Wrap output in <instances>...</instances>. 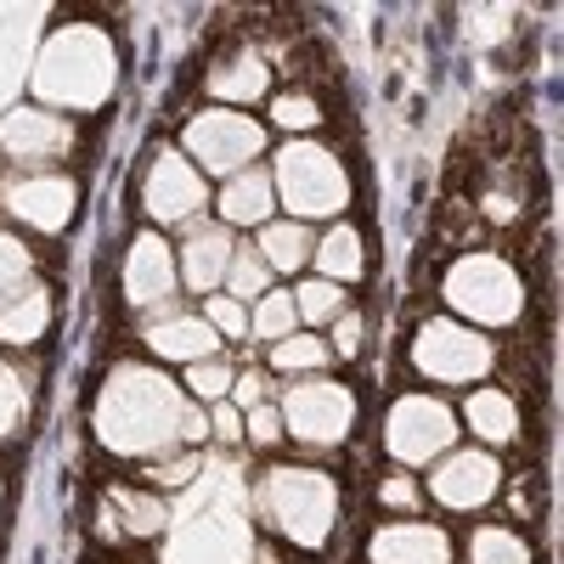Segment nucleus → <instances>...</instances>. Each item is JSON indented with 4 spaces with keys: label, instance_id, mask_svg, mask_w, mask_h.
Returning a JSON list of instances; mask_svg holds the SVG:
<instances>
[{
    "label": "nucleus",
    "instance_id": "nucleus-1",
    "mask_svg": "<svg viewBox=\"0 0 564 564\" xmlns=\"http://www.w3.org/2000/svg\"><path fill=\"white\" fill-rule=\"evenodd\" d=\"M181 417H186V390L164 379L159 367H113L108 384L97 390V441L113 457L159 463L181 446Z\"/></svg>",
    "mask_w": 564,
    "mask_h": 564
},
{
    "label": "nucleus",
    "instance_id": "nucleus-2",
    "mask_svg": "<svg viewBox=\"0 0 564 564\" xmlns=\"http://www.w3.org/2000/svg\"><path fill=\"white\" fill-rule=\"evenodd\" d=\"M254 502L265 513V525L294 542V547H327L334 536V520H339V486L322 475V468H305V463H276L260 475L254 486Z\"/></svg>",
    "mask_w": 564,
    "mask_h": 564
},
{
    "label": "nucleus",
    "instance_id": "nucleus-3",
    "mask_svg": "<svg viewBox=\"0 0 564 564\" xmlns=\"http://www.w3.org/2000/svg\"><path fill=\"white\" fill-rule=\"evenodd\" d=\"M34 97L57 108H102L113 97V45L102 29H57L34 63Z\"/></svg>",
    "mask_w": 564,
    "mask_h": 564
},
{
    "label": "nucleus",
    "instance_id": "nucleus-4",
    "mask_svg": "<svg viewBox=\"0 0 564 564\" xmlns=\"http://www.w3.org/2000/svg\"><path fill=\"white\" fill-rule=\"evenodd\" d=\"M271 193L289 204V215L300 226H311V220H327V215H345L350 175L327 148H316V141H289V148L276 153Z\"/></svg>",
    "mask_w": 564,
    "mask_h": 564
},
{
    "label": "nucleus",
    "instance_id": "nucleus-5",
    "mask_svg": "<svg viewBox=\"0 0 564 564\" xmlns=\"http://www.w3.org/2000/svg\"><path fill=\"white\" fill-rule=\"evenodd\" d=\"M446 305L463 316V327L468 322L508 327V322H520L525 289H520V276H513L508 260H497V254H463L446 271Z\"/></svg>",
    "mask_w": 564,
    "mask_h": 564
},
{
    "label": "nucleus",
    "instance_id": "nucleus-6",
    "mask_svg": "<svg viewBox=\"0 0 564 564\" xmlns=\"http://www.w3.org/2000/svg\"><path fill=\"white\" fill-rule=\"evenodd\" d=\"M276 412H282V435L311 446V452H334L350 441L356 430V395L334 379H300L289 390H276Z\"/></svg>",
    "mask_w": 564,
    "mask_h": 564
},
{
    "label": "nucleus",
    "instance_id": "nucleus-7",
    "mask_svg": "<svg viewBox=\"0 0 564 564\" xmlns=\"http://www.w3.org/2000/svg\"><path fill=\"white\" fill-rule=\"evenodd\" d=\"M265 153V124L238 113V108H209L198 113L193 124H186V164H193L198 175H220L231 181L238 170H254V159Z\"/></svg>",
    "mask_w": 564,
    "mask_h": 564
},
{
    "label": "nucleus",
    "instance_id": "nucleus-8",
    "mask_svg": "<svg viewBox=\"0 0 564 564\" xmlns=\"http://www.w3.org/2000/svg\"><path fill=\"white\" fill-rule=\"evenodd\" d=\"M457 412L441 395H395L384 412V452L401 468H430L457 446Z\"/></svg>",
    "mask_w": 564,
    "mask_h": 564
},
{
    "label": "nucleus",
    "instance_id": "nucleus-9",
    "mask_svg": "<svg viewBox=\"0 0 564 564\" xmlns=\"http://www.w3.org/2000/svg\"><path fill=\"white\" fill-rule=\"evenodd\" d=\"M491 361H497L491 339L480 334V327H463L452 316L423 322L417 339H412V367L430 384H480L491 372Z\"/></svg>",
    "mask_w": 564,
    "mask_h": 564
},
{
    "label": "nucleus",
    "instance_id": "nucleus-10",
    "mask_svg": "<svg viewBox=\"0 0 564 564\" xmlns=\"http://www.w3.org/2000/svg\"><path fill=\"white\" fill-rule=\"evenodd\" d=\"M502 491V463L486 446H452L446 457L430 463V497L446 513H475Z\"/></svg>",
    "mask_w": 564,
    "mask_h": 564
},
{
    "label": "nucleus",
    "instance_id": "nucleus-11",
    "mask_svg": "<svg viewBox=\"0 0 564 564\" xmlns=\"http://www.w3.org/2000/svg\"><path fill=\"white\" fill-rule=\"evenodd\" d=\"M141 204H148V215L159 226H193L204 209H209V181L186 164L181 153H159L148 181H141Z\"/></svg>",
    "mask_w": 564,
    "mask_h": 564
},
{
    "label": "nucleus",
    "instance_id": "nucleus-12",
    "mask_svg": "<svg viewBox=\"0 0 564 564\" xmlns=\"http://www.w3.org/2000/svg\"><path fill=\"white\" fill-rule=\"evenodd\" d=\"M7 215H18L23 226L34 231H63L74 220V204H79V186L68 175H52V170H34V175H18L7 181V193H0Z\"/></svg>",
    "mask_w": 564,
    "mask_h": 564
},
{
    "label": "nucleus",
    "instance_id": "nucleus-13",
    "mask_svg": "<svg viewBox=\"0 0 564 564\" xmlns=\"http://www.w3.org/2000/svg\"><path fill=\"white\" fill-rule=\"evenodd\" d=\"M0 153L18 164H52L74 153V124L45 108H12L0 119Z\"/></svg>",
    "mask_w": 564,
    "mask_h": 564
},
{
    "label": "nucleus",
    "instance_id": "nucleus-14",
    "mask_svg": "<svg viewBox=\"0 0 564 564\" xmlns=\"http://www.w3.org/2000/svg\"><path fill=\"white\" fill-rule=\"evenodd\" d=\"M175 249L159 238V231H141L124 254V300L135 311H153L164 300H175Z\"/></svg>",
    "mask_w": 564,
    "mask_h": 564
},
{
    "label": "nucleus",
    "instance_id": "nucleus-15",
    "mask_svg": "<svg viewBox=\"0 0 564 564\" xmlns=\"http://www.w3.org/2000/svg\"><path fill=\"white\" fill-rule=\"evenodd\" d=\"M231 254H238V243H231V231L220 220H193V231H186V243L175 254V276L209 300V294H220Z\"/></svg>",
    "mask_w": 564,
    "mask_h": 564
},
{
    "label": "nucleus",
    "instance_id": "nucleus-16",
    "mask_svg": "<svg viewBox=\"0 0 564 564\" xmlns=\"http://www.w3.org/2000/svg\"><path fill=\"white\" fill-rule=\"evenodd\" d=\"M372 564H452V536L430 520H384L367 542Z\"/></svg>",
    "mask_w": 564,
    "mask_h": 564
},
{
    "label": "nucleus",
    "instance_id": "nucleus-17",
    "mask_svg": "<svg viewBox=\"0 0 564 564\" xmlns=\"http://www.w3.org/2000/svg\"><path fill=\"white\" fill-rule=\"evenodd\" d=\"M148 350H153L159 361H181V367H193V361L220 356V339H215V327H209L204 316L170 311V316L148 322Z\"/></svg>",
    "mask_w": 564,
    "mask_h": 564
},
{
    "label": "nucleus",
    "instance_id": "nucleus-18",
    "mask_svg": "<svg viewBox=\"0 0 564 564\" xmlns=\"http://www.w3.org/2000/svg\"><path fill=\"white\" fill-rule=\"evenodd\" d=\"M271 170H238L226 186H220V226H265L271 220Z\"/></svg>",
    "mask_w": 564,
    "mask_h": 564
},
{
    "label": "nucleus",
    "instance_id": "nucleus-19",
    "mask_svg": "<svg viewBox=\"0 0 564 564\" xmlns=\"http://www.w3.org/2000/svg\"><path fill=\"white\" fill-rule=\"evenodd\" d=\"M457 423H468L475 441H486V452H497V446H508L513 435H520V412H513V401L502 390H491V384H480L475 395L463 401V417Z\"/></svg>",
    "mask_w": 564,
    "mask_h": 564
},
{
    "label": "nucleus",
    "instance_id": "nucleus-20",
    "mask_svg": "<svg viewBox=\"0 0 564 564\" xmlns=\"http://www.w3.org/2000/svg\"><path fill=\"white\" fill-rule=\"evenodd\" d=\"M311 260H316V276L322 282H361V271H367V249H361V238H356V226H327L322 238H316V249H311Z\"/></svg>",
    "mask_w": 564,
    "mask_h": 564
},
{
    "label": "nucleus",
    "instance_id": "nucleus-21",
    "mask_svg": "<svg viewBox=\"0 0 564 564\" xmlns=\"http://www.w3.org/2000/svg\"><path fill=\"white\" fill-rule=\"evenodd\" d=\"M45 327H52V294L40 282H29L23 294L0 305V345H34Z\"/></svg>",
    "mask_w": 564,
    "mask_h": 564
},
{
    "label": "nucleus",
    "instance_id": "nucleus-22",
    "mask_svg": "<svg viewBox=\"0 0 564 564\" xmlns=\"http://www.w3.org/2000/svg\"><path fill=\"white\" fill-rule=\"evenodd\" d=\"M311 249H316V231L300 226V220H265L260 226V243H254V254L271 271H305Z\"/></svg>",
    "mask_w": 564,
    "mask_h": 564
},
{
    "label": "nucleus",
    "instance_id": "nucleus-23",
    "mask_svg": "<svg viewBox=\"0 0 564 564\" xmlns=\"http://www.w3.org/2000/svg\"><path fill=\"white\" fill-rule=\"evenodd\" d=\"M265 57L260 52H238V57H226L215 74H209V90L226 102H260L265 97Z\"/></svg>",
    "mask_w": 564,
    "mask_h": 564
},
{
    "label": "nucleus",
    "instance_id": "nucleus-24",
    "mask_svg": "<svg viewBox=\"0 0 564 564\" xmlns=\"http://www.w3.org/2000/svg\"><path fill=\"white\" fill-rule=\"evenodd\" d=\"M102 513H119L130 536H159L170 525V508L153 491H135V486H113L108 502H102Z\"/></svg>",
    "mask_w": 564,
    "mask_h": 564
},
{
    "label": "nucleus",
    "instance_id": "nucleus-25",
    "mask_svg": "<svg viewBox=\"0 0 564 564\" xmlns=\"http://www.w3.org/2000/svg\"><path fill=\"white\" fill-rule=\"evenodd\" d=\"M468 564H536L531 558V542L508 525H480L468 531Z\"/></svg>",
    "mask_w": 564,
    "mask_h": 564
},
{
    "label": "nucleus",
    "instance_id": "nucleus-26",
    "mask_svg": "<svg viewBox=\"0 0 564 564\" xmlns=\"http://www.w3.org/2000/svg\"><path fill=\"white\" fill-rule=\"evenodd\" d=\"M327 361H334V350H327V339H316V334H289L282 345H271V367L294 372V379H322Z\"/></svg>",
    "mask_w": 564,
    "mask_h": 564
},
{
    "label": "nucleus",
    "instance_id": "nucleus-27",
    "mask_svg": "<svg viewBox=\"0 0 564 564\" xmlns=\"http://www.w3.org/2000/svg\"><path fill=\"white\" fill-rule=\"evenodd\" d=\"M249 334H254L260 345H282V339H289V334H300V316H294V300L282 294V289L260 294V300H254V311H249Z\"/></svg>",
    "mask_w": 564,
    "mask_h": 564
},
{
    "label": "nucleus",
    "instance_id": "nucleus-28",
    "mask_svg": "<svg viewBox=\"0 0 564 564\" xmlns=\"http://www.w3.org/2000/svg\"><path fill=\"white\" fill-rule=\"evenodd\" d=\"M220 294H231L238 305H254L260 294H271V265H265L254 249H238V254H231V265H226Z\"/></svg>",
    "mask_w": 564,
    "mask_h": 564
},
{
    "label": "nucleus",
    "instance_id": "nucleus-29",
    "mask_svg": "<svg viewBox=\"0 0 564 564\" xmlns=\"http://www.w3.org/2000/svg\"><path fill=\"white\" fill-rule=\"evenodd\" d=\"M289 300H294V316H300V322H311V327L334 322V316L345 311V289H339V282H322V276H305Z\"/></svg>",
    "mask_w": 564,
    "mask_h": 564
},
{
    "label": "nucleus",
    "instance_id": "nucleus-30",
    "mask_svg": "<svg viewBox=\"0 0 564 564\" xmlns=\"http://www.w3.org/2000/svg\"><path fill=\"white\" fill-rule=\"evenodd\" d=\"M231 384H238V367H231L226 356H209V361H193V367H186V401L215 406V401L231 395Z\"/></svg>",
    "mask_w": 564,
    "mask_h": 564
},
{
    "label": "nucleus",
    "instance_id": "nucleus-31",
    "mask_svg": "<svg viewBox=\"0 0 564 564\" xmlns=\"http://www.w3.org/2000/svg\"><path fill=\"white\" fill-rule=\"evenodd\" d=\"M29 423V372L0 367V441H18Z\"/></svg>",
    "mask_w": 564,
    "mask_h": 564
},
{
    "label": "nucleus",
    "instance_id": "nucleus-32",
    "mask_svg": "<svg viewBox=\"0 0 564 564\" xmlns=\"http://www.w3.org/2000/svg\"><path fill=\"white\" fill-rule=\"evenodd\" d=\"M34 282V260H29V249L12 238V231H0V305H7L12 294H23Z\"/></svg>",
    "mask_w": 564,
    "mask_h": 564
},
{
    "label": "nucleus",
    "instance_id": "nucleus-33",
    "mask_svg": "<svg viewBox=\"0 0 564 564\" xmlns=\"http://www.w3.org/2000/svg\"><path fill=\"white\" fill-rule=\"evenodd\" d=\"M271 124H282L294 141H311V130L322 124V108L311 97H276L271 102Z\"/></svg>",
    "mask_w": 564,
    "mask_h": 564
},
{
    "label": "nucleus",
    "instance_id": "nucleus-34",
    "mask_svg": "<svg viewBox=\"0 0 564 564\" xmlns=\"http://www.w3.org/2000/svg\"><path fill=\"white\" fill-rule=\"evenodd\" d=\"M204 322L215 327V339H243L249 334V305H238L231 294H209L204 300Z\"/></svg>",
    "mask_w": 564,
    "mask_h": 564
},
{
    "label": "nucleus",
    "instance_id": "nucleus-35",
    "mask_svg": "<svg viewBox=\"0 0 564 564\" xmlns=\"http://www.w3.org/2000/svg\"><path fill=\"white\" fill-rule=\"evenodd\" d=\"M243 441H249V446H260V452H271V446L289 441V435H282V412H276V401H265V406L243 412Z\"/></svg>",
    "mask_w": 564,
    "mask_h": 564
},
{
    "label": "nucleus",
    "instance_id": "nucleus-36",
    "mask_svg": "<svg viewBox=\"0 0 564 564\" xmlns=\"http://www.w3.org/2000/svg\"><path fill=\"white\" fill-rule=\"evenodd\" d=\"M238 412H254V406H265V401H276V384L265 379V372H238V384H231V395H226Z\"/></svg>",
    "mask_w": 564,
    "mask_h": 564
},
{
    "label": "nucleus",
    "instance_id": "nucleus-37",
    "mask_svg": "<svg viewBox=\"0 0 564 564\" xmlns=\"http://www.w3.org/2000/svg\"><path fill=\"white\" fill-rule=\"evenodd\" d=\"M417 502H423V491H417L412 475H384V480H379V508H390V513H412Z\"/></svg>",
    "mask_w": 564,
    "mask_h": 564
},
{
    "label": "nucleus",
    "instance_id": "nucleus-38",
    "mask_svg": "<svg viewBox=\"0 0 564 564\" xmlns=\"http://www.w3.org/2000/svg\"><path fill=\"white\" fill-rule=\"evenodd\" d=\"M361 339H367V322H361V311H339L334 316V345H327V350H334V356H361Z\"/></svg>",
    "mask_w": 564,
    "mask_h": 564
},
{
    "label": "nucleus",
    "instance_id": "nucleus-39",
    "mask_svg": "<svg viewBox=\"0 0 564 564\" xmlns=\"http://www.w3.org/2000/svg\"><path fill=\"white\" fill-rule=\"evenodd\" d=\"M193 475H198V452H186V457H175V463H170V457L153 463V486H159V491H181Z\"/></svg>",
    "mask_w": 564,
    "mask_h": 564
},
{
    "label": "nucleus",
    "instance_id": "nucleus-40",
    "mask_svg": "<svg viewBox=\"0 0 564 564\" xmlns=\"http://www.w3.org/2000/svg\"><path fill=\"white\" fill-rule=\"evenodd\" d=\"M209 435H220L226 446H238L243 441V412L231 406V401H215L209 406Z\"/></svg>",
    "mask_w": 564,
    "mask_h": 564
}]
</instances>
